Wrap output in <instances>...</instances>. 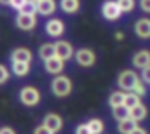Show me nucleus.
<instances>
[{
	"instance_id": "nucleus-1",
	"label": "nucleus",
	"mask_w": 150,
	"mask_h": 134,
	"mask_svg": "<svg viewBox=\"0 0 150 134\" xmlns=\"http://www.w3.org/2000/svg\"><path fill=\"white\" fill-rule=\"evenodd\" d=\"M51 91L54 92V96L65 98V96H68L72 92V80L68 77H65V75H58L51 84Z\"/></svg>"
},
{
	"instance_id": "nucleus-2",
	"label": "nucleus",
	"mask_w": 150,
	"mask_h": 134,
	"mask_svg": "<svg viewBox=\"0 0 150 134\" xmlns=\"http://www.w3.org/2000/svg\"><path fill=\"white\" fill-rule=\"evenodd\" d=\"M138 80H140V77H138L133 70H124V71L119 73L117 84H119L120 91H124V92H131V91L134 89V85L138 84Z\"/></svg>"
},
{
	"instance_id": "nucleus-3",
	"label": "nucleus",
	"mask_w": 150,
	"mask_h": 134,
	"mask_svg": "<svg viewBox=\"0 0 150 134\" xmlns=\"http://www.w3.org/2000/svg\"><path fill=\"white\" fill-rule=\"evenodd\" d=\"M19 101L26 106H35L40 101V92H38L37 87H32V85H26L19 91Z\"/></svg>"
},
{
	"instance_id": "nucleus-4",
	"label": "nucleus",
	"mask_w": 150,
	"mask_h": 134,
	"mask_svg": "<svg viewBox=\"0 0 150 134\" xmlns=\"http://www.w3.org/2000/svg\"><path fill=\"white\" fill-rule=\"evenodd\" d=\"M101 14H103V18L108 19V21H117V19L122 16V11H120L119 4H117L115 0H108V2H105V4L101 5Z\"/></svg>"
},
{
	"instance_id": "nucleus-5",
	"label": "nucleus",
	"mask_w": 150,
	"mask_h": 134,
	"mask_svg": "<svg viewBox=\"0 0 150 134\" xmlns=\"http://www.w3.org/2000/svg\"><path fill=\"white\" fill-rule=\"evenodd\" d=\"M75 61H77L80 66L89 68L96 63V54H94V51H91V49H79V51L75 52Z\"/></svg>"
},
{
	"instance_id": "nucleus-6",
	"label": "nucleus",
	"mask_w": 150,
	"mask_h": 134,
	"mask_svg": "<svg viewBox=\"0 0 150 134\" xmlns=\"http://www.w3.org/2000/svg\"><path fill=\"white\" fill-rule=\"evenodd\" d=\"M16 25H18V28L30 32V30L35 28V25H37V18H35V14H25V12H19L18 18H16Z\"/></svg>"
},
{
	"instance_id": "nucleus-7",
	"label": "nucleus",
	"mask_w": 150,
	"mask_h": 134,
	"mask_svg": "<svg viewBox=\"0 0 150 134\" xmlns=\"http://www.w3.org/2000/svg\"><path fill=\"white\" fill-rule=\"evenodd\" d=\"M54 47H56V58H59V59H63V61H68L72 56H75L72 44H68V42H65V40L56 42Z\"/></svg>"
},
{
	"instance_id": "nucleus-8",
	"label": "nucleus",
	"mask_w": 150,
	"mask_h": 134,
	"mask_svg": "<svg viewBox=\"0 0 150 134\" xmlns=\"http://www.w3.org/2000/svg\"><path fill=\"white\" fill-rule=\"evenodd\" d=\"M45 32L49 37H61L65 32V23L61 19H49L45 23Z\"/></svg>"
},
{
	"instance_id": "nucleus-9",
	"label": "nucleus",
	"mask_w": 150,
	"mask_h": 134,
	"mask_svg": "<svg viewBox=\"0 0 150 134\" xmlns=\"http://www.w3.org/2000/svg\"><path fill=\"white\" fill-rule=\"evenodd\" d=\"M32 52H30V49H26V47H18V49H14L12 51V54H11V59H12V63H32Z\"/></svg>"
},
{
	"instance_id": "nucleus-10",
	"label": "nucleus",
	"mask_w": 150,
	"mask_h": 134,
	"mask_svg": "<svg viewBox=\"0 0 150 134\" xmlns=\"http://www.w3.org/2000/svg\"><path fill=\"white\" fill-rule=\"evenodd\" d=\"M133 66L140 68V70L150 66V51H147V49L138 51V52L133 56Z\"/></svg>"
},
{
	"instance_id": "nucleus-11",
	"label": "nucleus",
	"mask_w": 150,
	"mask_h": 134,
	"mask_svg": "<svg viewBox=\"0 0 150 134\" xmlns=\"http://www.w3.org/2000/svg\"><path fill=\"white\" fill-rule=\"evenodd\" d=\"M44 126H45L51 133H58V131H61V127H63V118H61L59 115H56V113H49V115L44 118Z\"/></svg>"
},
{
	"instance_id": "nucleus-12",
	"label": "nucleus",
	"mask_w": 150,
	"mask_h": 134,
	"mask_svg": "<svg viewBox=\"0 0 150 134\" xmlns=\"http://www.w3.org/2000/svg\"><path fill=\"white\" fill-rule=\"evenodd\" d=\"M134 33L140 38H150V19L149 18H140L134 23Z\"/></svg>"
},
{
	"instance_id": "nucleus-13",
	"label": "nucleus",
	"mask_w": 150,
	"mask_h": 134,
	"mask_svg": "<svg viewBox=\"0 0 150 134\" xmlns=\"http://www.w3.org/2000/svg\"><path fill=\"white\" fill-rule=\"evenodd\" d=\"M63 68H65V61H63V59H59V58H56V56L45 61V70H47V73L59 75V73L63 71Z\"/></svg>"
},
{
	"instance_id": "nucleus-14",
	"label": "nucleus",
	"mask_w": 150,
	"mask_h": 134,
	"mask_svg": "<svg viewBox=\"0 0 150 134\" xmlns=\"http://www.w3.org/2000/svg\"><path fill=\"white\" fill-rule=\"evenodd\" d=\"M56 11V2L54 0H38L37 2V12L42 16H49Z\"/></svg>"
},
{
	"instance_id": "nucleus-15",
	"label": "nucleus",
	"mask_w": 150,
	"mask_h": 134,
	"mask_svg": "<svg viewBox=\"0 0 150 134\" xmlns=\"http://www.w3.org/2000/svg\"><path fill=\"white\" fill-rule=\"evenodd\" d=\"M136 127H138V122L133 120L131 117H129V118H124V120H120V122L117 124V129H119L120 134H131Z\"/></svg>"
},
{
	"instance_id": "nucleus-16",
	"label": "nucleus",
	"mask_w": 150,
	"mask_h": 134,
	"mask_svg": "<svg viewBox=\"0 0 150 134\" xmlns=\"http://www.w3.org/2000/svg\"><path fill=\"white\" fill-rule=\"evenodd\" d=\"M147 106L143 104V103H140V104H136L134 108H131L129 110V117L133 118V120H136V122H140V120H143L145 117H147Z\"/></svg>"
},
{
	"instance_id": "nucleus-17",
	"label": "nucleus",
	"mask_w": 150,
	"mask_h": 134,
	"mask_svg": "<svg viewBox=\"0 0 150 134\" xmlns=\"http://www.w3.org/2000/svg\"><path fill=\"white\" fill-rule=\"evenodd\" d=\"M38 54H40V58H42L44 61L54 58V56H56V47H54V44H44V45H40Z\"/></svg>"
},
{
	"instance_id": "nucleus-18",
	"label": "nucleus",
	"mask_w": 150,
	"mask_h": 134,
	"mask_svg": "<svg viewBox=\"0 0 150 134\" xmlns=\"http://www.w3.org/2000/svg\"><path fill=\"white\" fill-rule=\"evenodd\" d=\"M124 98H126V92L124 91H113L112 94H110V98H108V104L112 108L120 106V104H124Z\"/></svg>"
},
{
	"instance_id": "nucleus-19",
	"label": "nucleus",
	"mask_w": 150,
	"mask_h": 134,
	"mask_svg": "<svg viewBox=\"0 0 150 134\" xmlns=\"http://www.w3.org/2000/svg\"><path fill=\"white\" fill-rule=\"evenodd\" d=\"M61 9L65 11V12H68V14H74L79 11V7H80V0H61Z\"/></svg>"
},
{
	"instance_id": "nucleus-20",
	"label": "nucleus",
	"mask_w": 150,
	"mask_h": 134,
	"mask_svg": "<svg viewBox=\"0 0 150 134\" xmlns=\"http://www.w3.org/2000/svg\"><path fill=\"white\" fill-rule=\"evenodd\" d=\"M87 126H89L93 134H103V131H105V124H103L101 118H91L87 122Z\"/></svg>"
},
{
	"instance_id": "nucleus-21",
	"label": "nucleus",
	"mask_w": 150,
	"mask_h": 134,
	"mask_svg": "<svg viewBox=\"0 0 150 134\" xmlns=\"http://www.w3.org/2000/svg\"><path fill=\"white\" fill-rule=\"evenodd\" d=\"M112 113H113V118H115L117 122H120V120H124V118H129V108H126L124 104L115 106L112 110Z\"/></svg>"
},
{
	"instance_id": "nucleus-22",
	"label": "nucleus",
	"mask_w": 150,
	"mask_h": 134,
	"mask_svg": "<svg viewBox=\"0 0 150 134\" xmlns=\"http://www.w3.org/2000/svg\"><path fill=\"white\" fill-rule=\"evenodd\" d=\"M140 99H142V98H140L138 94H134V92H126V98H124V106L131 110V108H134L136 104H140V103H142Z\"/></svg>"
},
{
	"instance_id": "nucleus-23",
	"label": "nucleus",
	"mask_w": 150,
	"mask_h": 134,
	"mask_svg": "<svg viewBox=\"0 0 150 134\" xmlns=\"http://www.w3.org/2000/svg\"><path fill=\"white\" fill-rule=\"evenodd\" d=\"M30 71V63H12V73L18 77H25Z\"/></svg>"
},
{
	"instance_id": "nucleus-24",
	"label": "nucleus",
	"mask_w": 150,
	"mask_h": 134,
	"mask_svg": "<svg viewBox=\"0 0 150 134\" xmlns=\"http://www.w3.org/2000/svg\"><path fill=\"white\" fill-rule=\"evenodd\" d=\"M115 2L119 4V7H120L122 12H131L134 9V5H136L134 0H115Z\"/></svg>"
},
{
	"instance_id": "nucleus-25",
	"label": "nucleus",
	"mask_w": 150,
	"mask_h": 134,
	"mask_svg": "<svg viewBox=\"0 0 150 134\" xmlns=\"http://www.w3.org/2000/svg\"><path fill=\"white\" fill-rule=\"evenodd\" d=\"M19 12H25V14H37V4L35 2H30V0H26V4L21 7V11Z\"/></svg>"
},
{
	"instance_id": "nucleus-26",
	"label": "nucleus",
	"mask_w": 150,
	"mask_h": 134,
	"mask_svg": "<svg viewBox=\"0 0 150 134\" xmlns=\"http://www.w3.org/2000/svg\"><path fill=\"white\" fill-rule=\"evenodd\" d=\"M131 92H134V94H138L140 98H143V96L147 94V87H145V82L140 78V80H138V84L134 85V89H133Z\"/></svg>"
},
{
	"instance_id": "nucleus-27",
	"label": "nucleus",
	"mask_w": 150,
	"mask_h": 134,
	"mask_svg": "<svg viewBox=\"0 0 150 134\" xmlns=\"http://www.w3.org/2000/svg\"><path fill=\"white\" fill-rule=\"evenodd\" d=\"M7 80H9V70L4 65H0V84H5Z\"/></svg>"
},
{
	"instance_id": "nucleus-28",
	"label": "nucleus",
	"mask_w": 150,
	"mask_h": 134,
	"mask_svg": "<svg viewBox=\"0 0 150 134\" xmlns=\"http://www.w3.org/2000/svg\"><path fill=\"white\" fill-rule=\"evenodd\" d=\"M75 134H93V133H91V129H89L87 124H80V126H77Z\"/></svg>"
},
{
	"instance_id": "nucleus-29",
	"label": "nucleus",
	"mask_w": 150,
	"mask_h": 134,
	"mask_svg": "<svg viewBox=\"0 0 150 134\" xmlns=\"http://www.w3.org/2000/svg\"><path fill=\"white\" fill-rule=\"evenodd\" d=\"M142 80H143L145 84H150V66L142 70Z\"/></svg>"
},
{
	"instance_id": "nucleus-30",
	"label": "nucleus",
	"mask_w": 150,
	"mask_h": 134,
	"mask_svg": "<svg viewBox=\"0 0 150 134\" xmlns=\"http://www.w3.org/2000/svg\"><path fill=\"white\" fill-rule=\"evenodd\" d=\"M26 4V0H11V4L9 5H12L14 9H18V11H21V7Z\"/></svg>"
},
{
	"instance_id": "nucleus-31",
	"label": "nucleus",
	"mask_w": 150,
	"mask_h": 134,
	"mask_svg": "<svg viewBox=\"0 0 150 134\" xmlns=\"http://www.w3.org/2000/svg\"><path fill=\"white\" fill-rule=\"evenodd\" d=\"M140 7H142L143 12L150 14V0H140Z\"/></svg>"
},
{
	"instance_id": "nucleus-32",
	"label": "nucleus",
	"mask_w": 150,
	"mask_h": 134,
	"mask_svg": "<svg viewBox=\"0 0 150 134\" xmlns=\"http://www.w3.org/2000/svg\"><path fill=\"white\" fill-rule=\"evenodd\" d=\"M33 134H54V133H51V131H49V129H47V127L42 124V126H38L37 129L33 131Z\"/></svg>"
},
{
	"instance_id": "nucleus-33",
	"label": "nucleus",
	"mask_w": 150,
	"mask_h": 134,
	"mask_svg": "<svg viewBox=\"0 0 150 134\" xmlns=\"http://www.w3.org/2000/svg\"><path fill=\"white\" fill-rule=\"evenodd\" d=\"M0 134H16L11 127H4V129H0Z\"/></svg>"
},
{
	"instance_id": "nucleus-34",
	"label": "nucleus",
	"mask_w": 150,
	"mask_h": 134,
	"mask_svg": "<svg viewBox=\"0 0 150 134\" xmlns=\"http://www.w3.org/2000/svg\"><path fill=\"white\" fill-rule=\"evenodd\" d=\"M131 134H147V131H145V129H142V127H136Z\"/></svg>"
},
{
	"instance_id": "nucleus-35",
	"label": "nucleus",
	"mask_w": 150,
	"mask_h": 134,
	"mask_svg": "<svg viewBox=\"0 0 150 134\" xmlns=\"http://www.w3.org/2000/svg\"><path fill=\"white\" fill-rule=\"evenodd\" d=\"M122 37H124V35L120 33V32H119V33H115V38H119V40H120V38H122Z\"/></svg>"
},
{
	"instance_id": "nucleus-36",
	"label": "nucleus",
	"mask_w": 150,
	"mask_h": 134,
	"mask_svg": "<svg viewBox=\"0 0 150 134\" xmlns=\"http://www.w3.org/2000/svg\"><path fill=\"white\" fill-rule=\"evenodd\" d=\"M0 4H5V5H9V4H11V0H0Z\"/></svg>"
},
{
	"instance_id": "nucleus-37",
	"label": "nucleus",
	"mask_w": 150,
	"mask_h": 134,
	"mask_svg": "<svg viewBox=\"0 0 150 134\" xmlns=\"http://www.w3.org/2000/svg\"><path fill=\"white\" fill-rule=\"evenodd\" d=\"M30 2H35V4H37V2H38V0H30Z\"/></svg>"
}]
</instances>
